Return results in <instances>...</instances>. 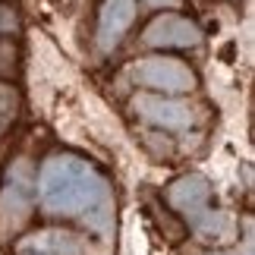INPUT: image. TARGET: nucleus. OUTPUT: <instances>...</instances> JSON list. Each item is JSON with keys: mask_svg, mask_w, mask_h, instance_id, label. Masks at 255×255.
<instances>
[{"mask_svg": "<svg viewBox=\"0 0 255 255\" xmlns=\"http://www.w3.org/2000/svg\"><path fill=\"white\" fill-rule=\"evenodd\" d=\"M38 202L54 218H79L92 230L107 233L114 221L111 186L88 161L76 154H54L35 180Z\"/></svg>", "mask_w": 255, "mask_h": 255, "instance_id": "obj_1", "label": "nucleus"}, {"mask_svg": "<svg viewBox=\"0 0 255 255\" xmlns=\"http://www.w3.org/2000/svg\"><path fill=\"white\" fill-rule=\"evenodd\" d=\"M35 208V176L25 161H16L6 173V183L0 189V237H13L22 230L28 214Z\"/></svg>", "mask_w": 255, "mask_h": 255, "instance_id": "obj_2", "label": "nucleus"}, {"mask_svg": "<svg viewBox=\"0 0 255 255\" xmlns=\"http://www.w3.org/2000/svg\"><path fill=\"white\" fill-rule=\"evenodd\" d=\"M135 82L154 92L183 95L195 88V73L176 57H145L135 63Z\"/></svg>", "mask_w": 255, "mask_h": 255, "instance_id": "obj_3", "label": "nucleus"}, {"mask_svg": "<svg viewBox=\"0 0 255 255\" xmlns=\"http://www.w3.org/2000/svg\"><path fill=\"white\" fill-rule=\"evenodd\" d=\"M142 41L148 47H195L202 41V28L186 16L164 13L158 19H151L145 28Z\"/></svg>", "mask_w": 255, "mask_h": 255, "instance_id": "obj_4", "label": "nucleus"}, {"mask_svg": "<svg viewBox=\"0 0 255 255\" xmlns=\"http://www.w3.org/2000/svg\"><path fill=\"white\" fill-rule=\"evenodd\" d=\"M135 111L142 120H148L164 129H189L192 126V107L176 98H161V95H139L135 98Z\"/></svg>", "mask_w": 255, "mask_h": 255, "instance_id": "obj_5", "label": "nucleus"}, {"mask_svg": "<svg viewBox=\"0 0 255 255\" xmlns=\"http://www.w3.org/2000/svg\"><path fill=\"white\" fill-rule=\"evenodd\" d=\"M167 202L173 205L180 214H186L189 221H195L202 211H208L211 202V183L199 173H186L180 180H173L167 186Z\"/></svg>", "mask_w": 255, "mask_h": 255, "instance_id": "obj_6", "label": "nucleus"}, {"mask_svg": "<svg viewBox=\"0 0 255 255\" xmlns=\"http://www.w3.org/2000/svg\"><path fill=\"white\" fill-rule=\"evenodd\" d=\"M135 19V0H104L98 16V44L101 51H114Z\"/></svg>", "mask_w": 255, "mask_h": 255, "instance_id": "obj_7", "label": "nucleus"}, {"mask_svg": "<svg viewBox=\"0 0 255 255\" xmlns=\"http://www.w3.org/2000/svg\"><path fill=\"white\" fill-rule=\"evenodd\" d=\"M25 249L35 255H79V240L63 230H38L25 240Z\"/></svg>", "mask_w": 255, "mask_h": 255, "instance_id": "obj_8", "label": "nucleus"}, {"mask_svg": "<svg viewBox=\"0 0 255 255\" xmlns=\"http://www.w3.org/2000/svg\"><path fill=\"white\" fill-rule=\"evenodd\" d=\"M192 224H195V230H199L202 237H224L227 227H230V218L224 211H202Z\"/></svg>", "mask_w": 255, "mask_h": 255, "instance_id": "obj_9", "label": "nucleus"}, {"mask_svg": "<svg viewBox=\"0 0 255 255\" xmlns=\"http://www.w3.org/2000/svg\"><path fill=\"white\" fill-rule=\"evenodd\" d=\"M16 111H19V95L13 85L0 82V135L9 129V123L16 120Z\"/></svg>", "mask_w": 255, "mask_h": 255, "instance_id": "obj_10", "label": "nucleus"}, {"mask_svg": "<svg viewBox=\"0 0 255 255\" xmlns=\"http://www.w3.org/2000/svg\"><path fill=\"white\" fill-rule=\"evenodd\" d=\"M3 32H16V13L6 6H0V35Z\"/></svg>", "mask_w": 255, "mask_h": 255, "instance_id": "obj_11", "label": "nucleus"}, {"mask_svg": "<svg viewBox=\"0 0 255 255\" xmlns=\"http://www.w3.org/2000/svg\"><path fill=\"white\" fill-rule=\"evenodd\" d=\"M145 3H148V6H176L180 0H145Z\"/></svg>", "mask_w": 255, "mask_h": 255, "instance_id": "obj_12", "label": "nucleus"}, {"mask_svg": "<svg viewBox=\"0 0 255 255\" xmlns=\"http://www.w3.org/2000/svg\"><path fill=\"white\" fill-rule=\"evenodd\" d=\"M22 255H35V252H22Z\"/></svg>", "mask_w": 255, "mask_h": 255, "instance_id": "obj_13", "label": "nucleus"}, {"mask_svg": "<svg viewBox=\"0 0 255 255\" xmlns=\"http://www.w3.org/2000/svg\"><path fill=\"white\" fill-rule=\"evenodd\" d=\"M211 255H221V252H211Z\"/></svg>", "mask_w": 255, "mask_h": 255, "instance_id": "obj_14", "label": "nucleus"}]
</instances>
